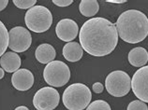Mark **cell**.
Segmentation results:
<instances>
[{"label": "cell", "instance_id": "6da1fadb", "mask_svg": "<svg viewBox=\"0 0 148 110\" xmlns=\"http://www.w3.org/2000/svg\"><path fill=\"white\" fill-rule=\"evenodd\" d=\"M81 46L88 54L106 56L114 50L118 43V33L114 23L103 17L87 20L79 32Z\"/></svg>", "mask_w": 148, "mask_h": 110}, {"label": "cell", "instance_id": "7a4b0ae2", "mask_svg": "<svg viewBox=\"0 0 148 110\" xmlns=\"http://www.w3.org/2000/svg\"><path fill=\"white\" fill-rule=\"evenodd\" d=\"M114 25L120 38L130 44L142 42L148 36V18L140 10L124 11Z\"/></svg>", "mask_w": 148, "mask_h": 110}, {"label": "cell", "instance_id": "3957f363", "mask_svg": "<svg viewBox=\"0 0 148 110\" xmlns=\"http://www.w3.org/2000/svg\"><path fill=\"white\" fill-rule=\"evenodd\" d=\"M92 93L90 89L83 83H73L64 91L62 101L69 110H84L90 104Z\"/></svg>", "mask_w": 148, "mask_h": 110}, {"label": "cell", "instance_id": "277c9868", "mask_svg": "<svg viewBox=\"0 0 148 110\" xmlns=\"http://www.w3.org/2000/svg\"><path fill=\"white\" fill-rule=\"evenodd\" d=\"M25 25L35 33H43L50 29L53 23L52 12L43 6H35L26 11Z\"/></svg>", "mask_w": 148, "mask_h": 110}, {"label": "cell", "instance_id": "5b68a950", "mask_svg": "<svg viewBox=\"0 0 148 110\" xmlns=\"http://www.w3.org/2000/svg\"><path fill=\"white\" fill-rule=\"evenodd\" d=\"M43 77L52 87H63L69 81L71 70L64 62L53 61L45 66Z\"/></svg>", "mask_w": 148, "mask_h": 110}, {"label": "cell", "instance_id": "8992f818", "mask_svg": "<svg viewBox=\"0 0 148 110\" xmlns=\"http://www.w3.org/2000/svg\"><path fill=\"white\" fill-rule=\"evenodd\" d=\"M105 88L111 95L123 97L130 92L131 78L127 73L121 70L112 71L105 79Z\"/></svg>", "mask_w": 148, "mask_h": 110}, {"label": "cell", "instance_id": "52a82bcc", "mask_svg": "<svg viewBox=\"0 0 148 110\" xmlns=\"http://www.w3.org/2000/svg\"><path fill=\"white\" fill-rule=\"evenodd\" d=\"M60 101V94L53 87H44L35 93L33 105L37 110H53Z\"/></svg>", "mask_w": 148, "mask_h": 110}, {"label": "cell", "instance_id": "ba28073f", "mask_svg": "<svg viewBox=\"0 0 148 110\" xmlns=\"http://www.w3.org/2000/svg\"><path fill=\"white\" fill-rule=\"evenodd\" d=\"M32 44V36L28 30L23 26L11 28L9 32V48L13 52H24Z\"/></svg>", "mask_w": 148, "mask_h": 110}, {"label": "cell", "instance_id": "9c48e42d", "mask_svg": "<svg viewBox=\"0 0 148 110\" xmlns=\"http://www.w3.org/2000/svg\"><path fill=\"white\" fill-rule=\"evenodd\" d=\"M131 89L135 96L143 103H148V65L138 69L131 78Z\"/></svg>", "mask_w": 148, "mask_h": 110}, {"label": "cell", "instance_id": "30bf717a", "mask_svg": "<svg viewBox=\"0 0 148 110\" xmlns=\"http://www.w3.org/2000/svg\"><path fill=\"white\" fill-rule=\"evenodd\" d=\"M57 37L65 42H71L79 33V27L76 22L71 19H63L58 22L56 27Z\"/></svg>", "mask_w": 148, "mask_h": 110}, {"label": "cell", "instance_id": "8fae6325", "mask_svg": "<svg viewBox=\"0 0 148 110\" xmlns=\"http://www.w3.org/2000/svg\"><path fill=\"white\" fill-rule=\"evenodd\" d=\"M11 84L17 91L25 92L32 88L34 84V75L28 69H19L11 76Z\"/></svg>", "mask_w": 148, "mask_h": 110}, {"label": "cell", "instance_id": "7c38bea8", "mask_svg": "<svg viewBox=\"0 0 148 110\" xmlns=\"http://www.w3.org/2000/svg\"><path fill=\"white\" fill-rule=\"evenodd\" d=\"M22 64L20 56L13 52H7L0 58V65L4 71L8 73H14L20 69Z\"/></svg>", "mask_w": 148, "mask_h": 110}, {"label": "cell", "instance_id": "4fadbf2b", "mask_svg": "<svg viewBox=\"0 0 148 110\" xmlns=\"http://www.w3.org/2000/svg\"><path fill=\"white\" fill-rule=\"evenodd\" d=\"M35 56L40 64H49L53 62L56 56V50L48 43L40 44L35 50Z\"/></svg>", "mask_w": 148, "mask_h": 110}, {"label": "cell", "instance_id": "5bb4252c", "mask_svg": "<svg viewBox=\"0 0 148 110\" xmlns=\"http://www.w3.org/2000/svg\"><path fill=\"white\" fill-rule=\"evenodd\" d=\"M84 55V50L77 42H69L63 48V56L67 61L75 62L80 61Z\"/></svg>", "mask_w": 148, "mask_h": 110}, {"label": "cell", "instance_id": "9a60e30c", "mask_svg": "<svg viewBox=\"0 0 148 110\" xmlns=\"http://www.w3.org/2000/svg\"><path fill=\"white\" fill-rule=\"evenodd\" d=\"M127 58L131 65L135 67H143V66H145L148 62V52L145 48L137 47L128 52Z\"/></svg>", "mask_w": 148, "mask_h": 110}, {"label": "cell", "instance_id": "2e32d148", "mask_svg": "<svg viewBox=\"0 0 148 110\" xmlns=\"http://www.w3.org/2000/svg\"><path fill=\"white\" fill-rule=\"evenodd\" d=\"M99 5L97 0H82L79 10L84 17H93L99 12Z\"/></svg>", "mask_w": 148, "mask_h": 110}, {"label": "cell", "instance_id": "e0dca14e", "mask_svg": "<svg viewBox=\"0 0 148 110\" xmlns=\"http://www.w3.org/2000/svg\"><path fill=\"white\" fill-rule=\"evenodd\" d=\"M9 47V32L5 24L0 21V56L5 54Z\"/></svg>", "mask_w": 148, "mask_h": 110}, {"label": "cell", "instance_id": "ac0fdd59", "mask_svg": "<svg viewBox=\"0 0 148 110\" xmlns=\"http://www.w3.org/2000/svg\"><path fill=\"white\" fill-rule=\"evenodd\" d=\"M86 110H112L110 105L104 100H96L86 107Z\"/></svg>", "mask_w": 148, "mask_h": 110}, {"label": "cell", "instance_id": "d6986e66", "mask_svg": "<svg viewBox=\"0 0 148 110\" xmlns=\"http://www.w3.org/2000/svg\"><path fill=\"white\" fill-rule=\"evenodd\" d=\"M36 0H13L14 5L21 10H30L36 6Z\"/></svg>", "mask_w": 148, "mask_h": 110}, {"label": "cell", "instance_id": "ffe728a7", "mask_svg": "<svg viewBox=\"0 0 148 110\" xmlns=\"http://www.w3.org/2000/svg\"><path fill=\"white\" fill-rule=\"evenodd\" d=\"M127 110H148V107L145 103L140 100H135L130 102L127 105Z\"/></svg>", "mask_w": 148, "mask_h": 110}, {"label": "cell", "instance_id": "44dd1931", "mask_svg": "<svg viewBox=\"0 0 148 110\" xmlns=\"http://www.w3.org/2000/svg\"><path fill=\"white\" fill-rule=\"evenodd\" d=\"M72 0H53V3L58 7H68L72 4Z\"/></svg>", "mask_w": 148, "mask_h": 110}, {"label": "cell", "instance_id": "7402d4cb", "mask_svg": "<svg viewBox=\"0 0 148 110\" xmlns=\"http://www.w3.org/2000/svg\"><path fill=\"white\" fill-rule=\"evenodd\" d=\"M92 89H93V92H95L96 93H101L103 92L104 87H103L102 83H100V82H96V83L93 84Z\"/></svg>", "mask_w": 148, "mask_h": 110}, {"label": "cell", "instance_id": "603a6c76", "mask_svg": "<svg viewBox=\"0 0 148 110\" xmlns=\"http://www.w3.org/2000/svg\"><path fill=\"white\" fill-rule=\"evenodd\" d=\"M8 4H9V1H8V0H0V11L5 10L8 6Z\"/></svg>", "mask_w": 148, "mask_h": 110}, {"label": "cell", "instance_id": "cb8c5ba5", "mask_svg": "<svg viewBox=\"0 0 148 110\" xmlns=\"http://www.w3.org/2000/svg\"><path fill=\"white\" fill-rule=\"evenodd\" d=\"M107 2L109 3H114V4H123L127 2V0H108Z\"/></svg>", "mask_w": 148, "mask_h": 110}, {"label": "cell", "instance_id": "d4e9b609", "mask_svg": "<svg viewBox=\"0 0 148 110\" xmlns=\"http://www.w3.org/2000/svg\"><path fill=\"white\" fill-rule=\"evenodd\" d=\"M14 110H29V108H28V107H25V105H21V107H16Z\"/></svg>", "mask_w": 148, "mask_h": 110}, {"label": "cell", "instance_id": "484cf974", "mask_svg": "<svg viewBox=\"0 0 148 110\" xmlns=\"http://www.w3.org/2000/svg\"><path fill=\"white\" fill-rule=\"evenodd\" d=\"M4 70L2 69V68H0V79H1V78H3V77H4Z\"/></svg>", "mask_w": 148, "mask_h": 110}]
</instances>
